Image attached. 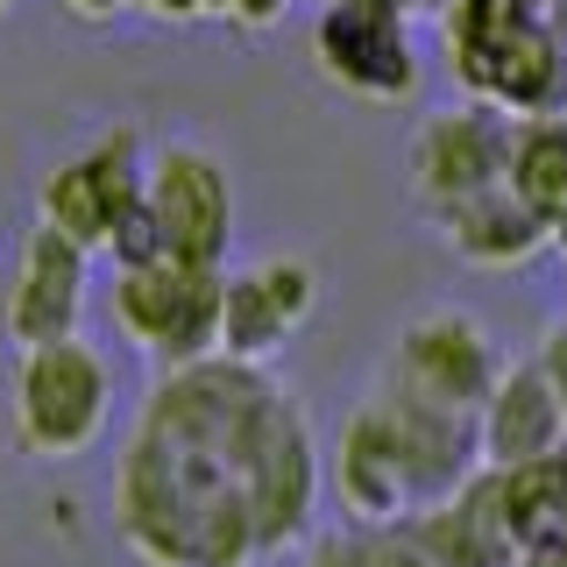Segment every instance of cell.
<instances>
[{
    "mask_svg": "<svg viewBox=\"0 0 567 567\" xmlns=\"http://www.w3.org/2000/svg\"><path fill=\"white\" fill-rule=\"evenodd\" d=\"M220 306H227V262L192 256H142L114 262V327L150 369H192L220 354Z\"/></svg>",
    "mask_w": 567,
    "mask_h": 567,
    "instance_id": "cell-3",
    "label": "cell"
},
{
    "mask_svg": "<svg viewBox=\"0 0 567 567\" xmlns=\"http://www.w3.org/2000/svg\"><path fill=\"white\" fill-rule=\"evenodd\" d=\"M412 539L433 554V567H518V539L504 525V496H496V468H475L447 504L412 511Z\"/></svg>",
    "mask_w": 567,
    "mask_h": 567,
    "instance_id": "cell-14",
    "label": "cell"
},
{
    "mask_svg": "<svg viewBox=\"0 0 567 567\" xmlns=\"http://www.w3.org/2000/svg\"><path fill=\"white\" fill-rule=\"evenodd\" d=\"M291 390L270 362L206 354L192 369H156L142 425L114 475L121 539L150 567H256L262 525L248 504V468Z\"/></svg>",
    "mask_w": 567,
    "mask_h": 567,
    "instance_id": "cell-1",
    "label": "cell"
},
{
    "mask_svg": "<svg viewBox=\"0 0 567 567\" xmlns=\"http://www.w3.org/2000/svg\"><path fill=\"white\" fill-rule=\"evenodd\" d=\"M398 0H327L312 14V64L354 100H412L419 58Z\"/></svg>",
    "mask_w": 567,
    "mask_h": 567,
    "instance_id": "cell-9",
    "label": "cell"
},
{
    "mask_svg": "<svg viewBox=\"0 0 567 567\" xmlns=\"http://www.w3.org/2000/svg\"><path fill=\"white\" fill-rule=\"evenodd\" d=\"M58 8L71 14V22H114V14L142 8V0H58Z\"/></svg>",
    "mask_w": 567,
    "mask_h": 567,
    "instance_id": "cell-21",
    "label": "cell"
},
{
    "mask_svg": "<svg viewBox=\"0 0 567 567\" xmlns=\"http://www.w3.org/2000/svg\"><path fill=\"white\" fill-rule=\"evenodd\" d=\"M496 496H504V525L518 539V554L532 546H567V447L496 468Z\"/></svg>",
    "mask_w": 567,
    "mask_h": 567,
    "instance_id": "cell-16",
    "label": "cell"
},
{
    "mask_svg": "<svg viewBox=\"0 0 567 567\" xmlns=\"http://www.w3.org/2000/svg\"><path fill=\"white\" fill-rule=\"evenodd\" d=\"M8 14H14V0H0V22H8Z\"/></svg>",
    "mask_w": 567,
    "mask_h": 567,
    "instance_id": "cell-25",
    "label": "cell"
},
{
    "mask_svg": "<svg viewBox=\"0 0 567 567\" xmlns=\"http://www.w3.org/2000/svg\"><path fill=\"white\" fill-rule=\"evenodd\" d=\"M85 298H93V248L71 241L64 227L29 220L14 241V270L0 291V333L8 348H35V341H64L85 327Z\"/></svg>",
    "mask_w": 567,
    "mask_h": 567,
    "instance_id": "cell-8",
    "label": "cell"
},
{
    "mask_svg": "<svg viewBox=\"0 0 567 567\" xmlns=\"http://www.w3.org/2000/svg\"><path fill=\"white\" fill-rule=\"evenodd\" d=\"M106 425H114V369L93 341L64 333V341L14 348L8 433L29 461H79L106 440Z\"/></svg>",
    "mask_w": 567,
    "mask_h": 567,
    "instance_id": "cell-2",
    "label": "cell"
},
{
    "mask_svg": "<svg viewBox=\"0 0 567 567\" xmlns=\"http://www.w3.org/2000/svg\"><path fill=\"white\" fill-rule=\"evenodd\" d=\"M539 369L554 377V390H560V404H567V312L546 327V341H539Z\"/></svg>",
    "mask_w": 567,
    "mask_h": 567,
    "instance_id": "cell-20",
    "label": "cell"
},
{
    "mask_svg": "<svg viewBox=\"0 0 567 567\" xmlns=\"http://www.w3.org/2000/svg\"><path fill=\"white\" fill-rule=\"evenodd\" d=\"M475 425H483V468H518V461L567 447V404H560L554 377L539 369V354L504 362V377H496L489 404L475 412Z\"/></svg>",
    "mask_w": 567,
    "mask_h": 567,
    "instance_id": "cell-12",
    "label": "cell"
},
{
    "mask_svg": "<svg viewBox=\"0 0 567 567\" xmlns=\"http://www.w3.org/2000/svg\"><path fill=\"white\" fill-rule=\"evenodd\" d=\"M511 171V114L483 93H468V106H447V114H425L412 128V156H404V177H412V199L433 213H447L475 192L504 185Z\"/></svg>",
    "mask_w": 567,
    "mask_h": 567,
    "instance_id": "cell-6",
    "label": "cell"
},
{
    "mask_svg": "<svg viewBox=\"0 0 567 567\" xmlns=\"http://www.w3.org/2000/svg\"><path fill=\"white\" fill-rule=\"evenodd\" d=\"M383 377L398 390H412V398L447 404V412H483L496 377H504V362H496V341L475 312L433 306V312H419V319L398 327Z\"/></svg>",
    "mask_w": 567,
    "mask_h": 567,
    "instance_id": "cell-7",
    "label": "cell"
},
{
    "mask_svg": "<svg viewBox=\"0 0 567 567\" xmlns=\"http://www.w3.org/2000/svg\"><path fill=\"white\" fill-rule=\"evenodd\" d=\"M440 235H447V248L461 262H475V270H518L525 256L554 248V220H546L525 192L489 185V192H475V199L440 213Z\"/></svg>",
    "mask_w": 567,
    "mask_h": 567,
    "instance_id": "cell-15",
    "label": "cell"
},
{
    "mask_svg": "<svg viewBox=\"0 0 567 567\" xmlns=\"http://www.w3.org/2000/svg\"><path fill=\"white\" fill-rule=\"evenodd\" d=\"M306 567H369V525L362 532H327L306 554Z\"/></svg>",
    "mask_w": 567,
    "mask_h": 567,
    "instance_id": "cell-18",
    "label": "cell"
},
{
    "mask_svg": "<svg viewBox=\"0 0 567 567\" xmlns=\"http://www.w3.org/2000/svg\"><path fill=\"white\" fill-rule=\"evenodd\" d=\"M142 206H150L171 256L227 262V241H235V171H227V156L213 142L199 135L156 142L150 177H142Z\"/></svg>",
    "mask_w": 567,
    "mask_h": 567,
    "instance_id": "cell-5",
    "label": "cell"
},
{
    "mask_svg": "<svg viewBox=\"0 0 567 567\" xmlns=\"http://www.w3.org/2000/svg\"><path fill=\"white\" fill-rule=\"evenodd\" d=\"M518 567H567V546H532V554H518Z\"/></svg>",
    "mask_w": 567,
    "mask_h": 567,
    "instance_id": "cell-22",
    "label": "cell"
},
{
    "mask_svg": "<svg viewBox=\"0 0 567 567\" xmlns=\"http://www.w3.org/2000/svg\"><path fill=\"white\" fill-rule=\"evenodd\" d=\"M554 248H560V256H567V206L554 213Z\"/></svg>",
    "mask_w": 567,
    "mask_h": 567,
    "instance_id": "cell-23",
    "label": "cell"
},
{
    "mask_svg": "<svg viewBox=\"0 0 567 567\" xmlns=\"http://www.w3.org/2000/svg\"><path fill=\"white\" fill-rule=\"evenodd\" d=\"M142 177H150V142L135 121H106L64 150L58 164L35 177V220L64 227L71 241H85L93 256H106V241L142 213Z\"/></svg>",
    "mask_w": 567,
    "mask_h": 567,
    "instance_id": "cell-4",
    "label": "cell"
},
{
    "mask_svg": "<svg viewBox=\"0 0 567 567\" xmlns=\"http://www.w3.org/2000/svg\"><path fill=\"white\" fill-rule=\"evenodd\" d=\"M404 8H447V0H404Z\"/></svg>",
    "mask_w": 567,
    "mask_h": 567,
    "instance_id": "cell-24",
    "label": "cell"
},
{
    "mask_svg": "<svg viewBox=\"0 0 567 567\" xmlns=\"http://www.w3.org/2000/svg\"><path fill=\"white\" fill-rule=\"evenodd\" d=\"M284 8L291 0H206V14H227L235 29H270V22H284Z\"/></svg>",
    "mask_w": 567,
    "mask_h": 567,
    "instance_id": "cell-19",
    "label": "cell"
},
{
    "mask_svg": "<svg viewBox=\"0 0 567 567\" xmlns=\"http://www.w3.org/2000/svg\"><path fill=\"white\" fill-rule=\"evenodd\" d=\"M468 93L496 100L504 114H554L567 100V43L554 29V14H532L504 35L496 50H483L468 71H454Z\"/></svg>",
    "mask_w": 567,
    "mask_h": 567,
    "instance_id": "cell-13",
    "label": "cell"
},
{
    "mask_svg": "<svg viewBox=\"0 0 567 567\" xmlns=\"http://www.w3.org/2000/svg\"><path fill=\"white\" fill-rule=\"evenodd\" d=\"M319 312V270L306 256H256L227 270V306H220V354L270 362L298 327Z\"/></svg>",
    "mask_w": 567,
    "mask_h": 567,
    "instance_id": "cell-11",
    "label": "cell"
},
{
    "mask_svg": "<svg viewBox=\"0 0 567 567\" xmlns=\"http://www.w3.org/2000/svg\"><path fill=\"white\" fill-rule=\"evenodd\" d=\"M333 489H341L354 525H404L419 511V475H412V447L398 433L383 390H369L348 412L341 440H333Z\"/></svg>",
    "mask_w": 567,
    "mask_h": 567,
    "instance_id": "cell-10",
    "label": "cell"
},
{
    "mask_svg": "<svg viewBox=\"0 0 567 567\" xmlns=\"http://www.w3.org/2000/svg\"><path fill=\"white\" fill-rule=\"evenodd\" d=\"M511 192H525L532 206L554 220L567 206V114H518L511 121V171H504Z\"/></svg>",
    "mask_w": 567,
    "mask_h": 567,
    "instance_id": "cell-17",
    "label": "cell"
}]
</instances>
